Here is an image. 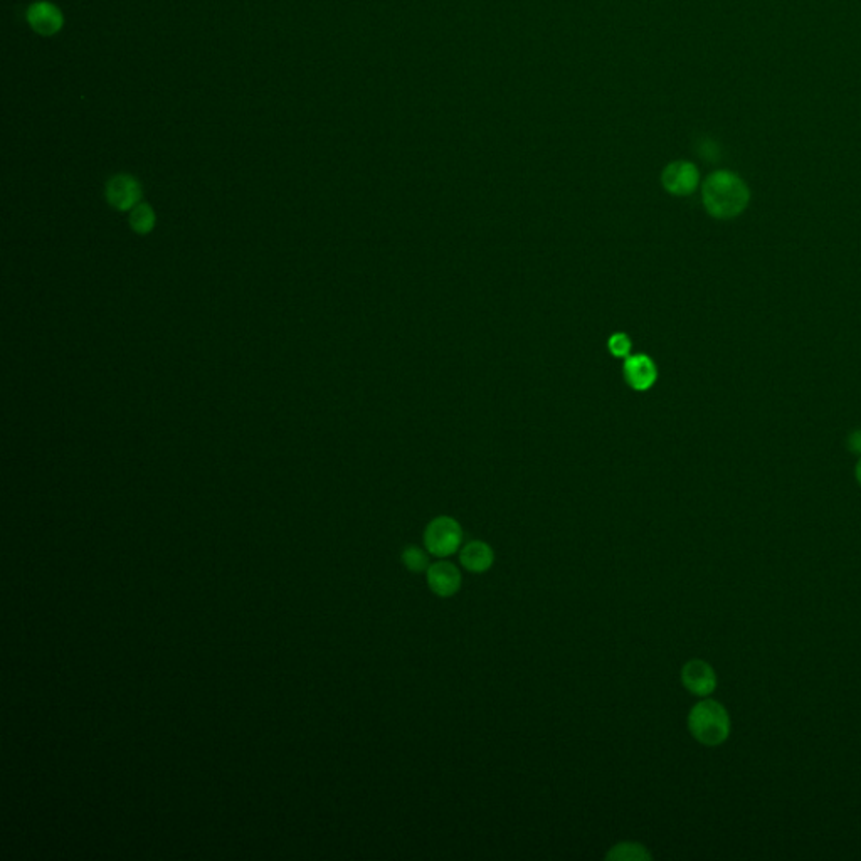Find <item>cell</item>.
Wrapping results in <instances>:
<instances>
[{"label": "cell", "instance_id": "10", "mask_svg": "<svg viewBox=\"0 0 861 861\" xmlns=\"http://www.w3.org/2000/svg\"><path fill=\"white\" fill-rule=\"evenodd\" d=\"M461 565L473 574H484L492 569L495 562V552L486 542L471 540L459 552Z\"/></svg>", "mask_w": 861, "mask_h": 861}, {"label": "cell", "instance_id": "15", "mask_svg": "<svg viewBox=\"0 0 861 861\" xmlns=\"http://www.w3.org/2000/svg\"><path fill=\"white\" fill-rule=\"evenodd\" d=\"M848 449L853 455L861 457V428L855 430L848 436Z\"/></svg>", "mask_w": 861, "mask_h": 861}, {"label": "cell", "instance_id": "2", "mask_svg": "<svg viewBox=\"0 0 861 861\" xmlns=\"http://www.w3.org/2000/svg\"><path fill=\"white\" fill-rule=\"evenodd\" d=\"M688 731L697 742L706 747L723 744L731 735L727 708L710 698L700 700L688 714Z\"/></svg>", "mask_w": 861, "mask_h": 861}, {"label": "cell", "instance_id": "3", "mask_svg": "<svg viewBox=\"0 0 861 861\" xmlns=\"http://www.w3.org/2000/svg\"><path fill=\"white\" fill-rule=\"evenodd\" d=\"M461 525L448 515L432 519L424 530V548L434 557L444 559L453 555L461 547Z\"/></svg>", "mask_w": 861, "mask_h": 861}, {"label": "cell", "instance_id": "13", "mask_svg": "<svg viewBox=\"0 0 861 861\" xmlns=\"http://www.w3.org/2000/svg\"><path fill=\"white\" fill-rule=\"evenodd\" d=\"M426 552L428 550L418 547V546H407L403 550V564H404L405 569L414 573V574L426 573L430 565V557H428Z\"/></svg>", "mask_w": 861, "mask_h": 861}, {"label": "cell", "instance_id": "7", "mask_svg": "<svg viewBox=\"0 0 861 861\" xmlns=\"http://www.w3.org/2000/svg\"><path fill=\"white\" fill-rule=\"evenodd\" d=\"M426 581L430 592L438 598H451L455 596L463 584V577L455 564L448 561H439L430 564L426 571Z\"/></svg>", "mask_w": 861, "mask_h": 861}, {"label": "cell", "instance_id": "12", "mask_svg": "<svg viewBox=\"0 0 861 861\" xmlns=\"http://www.w3.org/2000/svg\"><path fill=\"white\" fill-rule=\"evenodd\" d=\"M606 858L608 860L641 861L650 860L652 855L646 851L643 845H638V843H619V845L611 848V851L606 855Z\"/></svg>", "mask_w": 861, "mask_h": 861}, {"label": "cell", "instance_id": "6", "mask_svg": "<svg viewBox=\"0 0 861 861\" xmlns=\"http://www.w3.org/2000/svg\"><path fill=\"white\" fill-rule=\"evenodd\" d=\"M681 683L695 697L706 698L717 688V675L704 660H690L681 668Z\"/></svg>", "mask_w": 861, "mask_h": 861}, {"label": "cell", "instance_id": "11", "mask_svg": "<svg viewBox=\"0 0 861 861\" xmlns=\"http://www.w3.org/2000/svg\"><path fill=\"white\" fill-rule=\"evenodd\" d=\"M129 222L133 233L140 235H150L157 226V214L150 204L140 202L137 208L130 210Z\"/></svg>", "mask_w": 861, "mask_h": 861}, {"label": "cell", "instance_id": "5", "mask_svg": "<svg viewBox=\"0 0 861 861\" xmlns=\"http://www.w3.org/2000/svg\"><path fill=\"white\" fill-rule=\"evenodd\" d=\"M661 185L671 196H690L700 185V170L692 162L675 160L661 172Z\"/></svg>", "mask_w": 861, "mask_h": 861}, {"label": "cell", "instance_id": "9", "mask_svg": "<svg viewBox=\"0 0 861 861\" xmlns=\"http://www.w3.org/2000/svg\"><path fill=\"white\" fill-rule=\"evenodd\" d=\"M27 22L38 34L49 38L61 31L65 17L59 7H56L54 4L36 2L27 11Z\"/></svg>", "mask_w": 861, "mask_h": 861}, {"label": "cell", "instance_id": "14", "mask_svg": "<svg viewBox=\"0 0 861 861\" xmlns=\"http://www.w3.org/2000/svg\"><path fill=\"white\" fill-rule=\"evenodd\" d=\"M608 347H609V352L613 353L614 357L626 359V357H629L633 343H631V339L627 337L626 333H614L613 337L608 340Z\"/></svg>", "mask_w": 861, "mask_h": 861}, {"label": "cell", "instance_id": "8", "mask_svg": "<svg viewBox=\"0 0 861 861\" xmlns=\"http://www.w3.org/2000/svg\"><path fill=\"white\" fill-rule=\"evenodd\" d=\"M625 378L629 387L635 391H648L652 389L658 378V368L652 359L644 353L629 355L625 360Z\"/></svg>", "mask_w": 861, "mask_h": 861}, {"label": "cell", "instance_id": "16", "mask_svg": "<svg viewBox=\"0 0 861 861\" xmlns=\"http://www.w3.org/2000/svg\"><path fill=\"white\" fill-rule=\"evenodd\" d=\"M855 476H857V482H858L861 486V457L860 459H858V463H857V468H855Z\"/></svg>", "mask_w": 861, "mask_h": 861}, {"label": "cell", "instance_id": "1", "mask_svg": "<svg viewBox=\"0 0 861 861\" xmlns=\"http://www.w3.org/2000/svg\"><path fill=\"white\" fill-rule=\"evenodd\" d=\"M702 200L706 212L715 219H732L747 209L750 189L735 172L715 170L705 179Z\"/></svg>", "mask_w": 861, "mask_h": 861}, {"label": "cell", "instance_id": "4", "mask_svg": "<svg viewBox=\"0 0 861 861\" xmlns=\"http://www.w3.org/2000/svg\"><path fill=\"white\" fill-rule=\"evenodd\" d=\"M105 196L113 209L130 212L142 202L144 191L137 177L130 173H117L106 182Z\"/></svg>", "mask_w": 861, "mask_h": 861}]
</instances>
